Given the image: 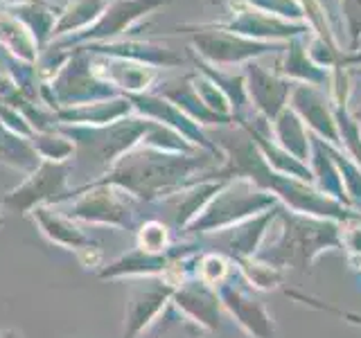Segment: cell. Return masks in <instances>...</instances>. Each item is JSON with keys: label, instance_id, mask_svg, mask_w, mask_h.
<instances>
[{"label": "cell", "instance_id": "cell-1", "mask_svg": "<svg viewBox=\"0 0 361 338\" xmlns=\"http://www.w3.org/2000/svg\"><path fill=\"white\" fill-rule=\"evenodd\" d=\"M0 338H20V336H16L14 332H7V334H3V336H0Z\"/></svg>", "mask_w": 361, "mask_h": 338}, {"label": "cell", "instance_id": "cell-2", "mask_svg": "<svg viewBox=\"0 0 361 338\" xmlns=\"http://www.w3.org/2000/svg\"><path fill=\"white\" fill-rule=\"evenodd\" d=\"M0 223H3V219H0Z\"/></svg>", "mask_w": 361, "mask_h": 338}]
</instances>
